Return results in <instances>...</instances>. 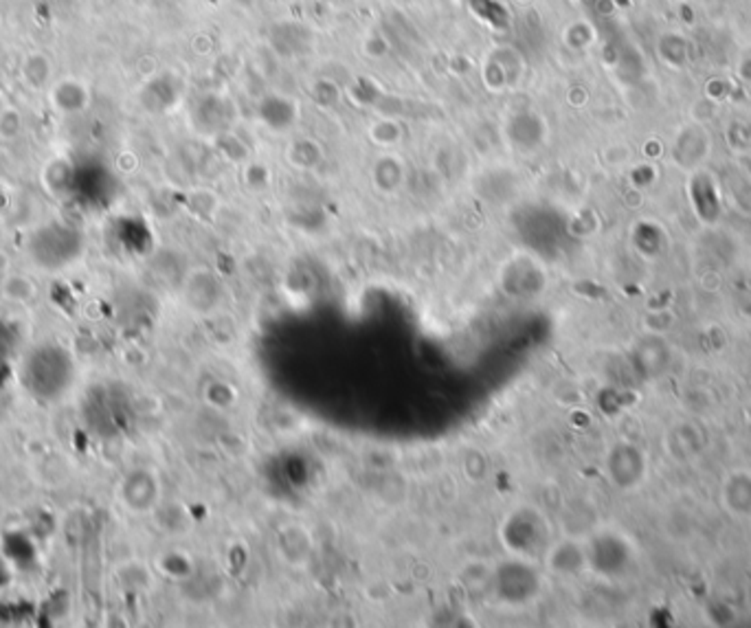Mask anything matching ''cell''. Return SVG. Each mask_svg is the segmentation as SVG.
<instances>
[{
  "label": "cell",
  "mask_w": 751,
  "mask_h": 628,
  "mask_svg": "<svg viewBox=\"0 0 751 628\" xmlns=\"http://www.w3.org/2000/svg\"><path fill=\"white\" fill-rule=\"evenodd\" d=\"M119 502L132 514L157 512L160 502V481L152 470L136 469L121 479Z\"/></svg>",
  "instance_id": "cell-1"
},
{
  "label": "cell",
  "mask_w": 751,
  "mask_h": 628,
  "mask_svg": "<svg viewBox=\"0 0 751 628\" xmlns=\"http://www.w3.org/2000/svg\"><path fill=\"white\" fill-rule=\"evenodd\" d=\"M49 102L62 115H79L91 106V88L78 77H64L49 86Z\"/></svg>",
  "instance_id": "cell-2"
},
{
  "label": "cell",
  "mask_w": 751,
  "mask_h": 628,
  "mask_svg": "<svg viewBox=\"0 0 751 628\" xmlns=\"http://www.w3.org/2000/svg\"><path fill=\"white\" fill-rule=\"evenodd\" d=\"M20 82L33 93L49 91L53 84V60L40 49H33L20 60Z\"/></svg>",
  "instance_id": "cell-3"
},
{
  "label": "cell",
  "mask_w": 751,
  "mask_h": 628,
  "mask_svg": "<svg viewBox=\"0 0 751 628\" xmlns=\"http://www.w3.org/2000/svg\"><path fill=\"white\" fill-rule=\"evenodd\" d=\"M0 297L9 304L31 306L37 299V283L25 273H4L0 280Z\"/></svg>",
  "instance_id": "cell-4"
},
{
  "label": "cell",
  "mask_w": 751,
  "mask_h": 628,
  "mask_svg": "<svg viewBox=\"0 0 751 628\" xmlns=\"http://www.w3.org/2000/svg\"><path fill=\"white\" fill-rule=\"evenodd\" d=\"M25 130V119H22L20 110H16L13 106H9L7 110L0 115V141L9 143V141H16L18 136Z\"/></svg>",
  "instance_id": "cell-5"
},
{
  "label": "cell",
  "mask_w": 751,
  "mask_h": 628,
  "mask_svg": "<svg viewBox=\"0 0 751 628\" xmlns=\"http://www.w3.org/2000/svg\"><path fill=\"white\" fill-rule=\"evenodd\" d=\"M157 567L165 575H169V578H183L192 563H189L187 556L181 554V551H167V554L159 556Z\"/></svg>",
  "instance_id": "cell-6"
},
{
  "label": "cell",
  "mask_w": 751,
  "mask_h": 628,
  "mask_svg": "<svg viewBox=\"0 0 751 628\" xmlns=\"http://www.w3.org/2000/svg\"><path fill=\"white\" fill-rule=\"evenodd\" d=\"M0 273H3V275L9 273V257L3 251H0Z\"/></svg>",
  "instance_id": "cell-7"
},
{
  "label": "cell",
  "mask_w": 751,
  "mask_h": 628,
  "mask_svg": "<svg viewBox=\"0 0 751 628\" xmlns=\"http://www.w3.org/2000/svg\"><path fill=\"white\" fill-rule=\"evenodd\" d=\"M9 108V102H7V94H4L3 88H0V115H3L4 110Z\"/></svg>",
  "instance_id": "cell-8"
},
{
  "label": "cell",
  "mask_w": 751,
  "mask_h": 628,
  "mask_svg": "<svg viewBox=\"0 0 751 628\" xmlns=\"http://www.w3.org/2000/svg\"><path fill=\"white\" fill-rule=\"evenodd\" d=\"M0 29H3V13H0Z\"/></svg>",
  "instance_id": "cell-9"
}]
</instances>
